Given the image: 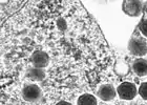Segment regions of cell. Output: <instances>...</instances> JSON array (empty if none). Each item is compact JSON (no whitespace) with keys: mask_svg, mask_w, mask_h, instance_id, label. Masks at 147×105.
Wrapping results in <instances>:
<instances>
[{"mask_svg":"<svg viewBox=\"0 0 147 105\" xmlns=\"http://www.w3.org/2000/svg\"><path fill=\"white\" fill-rule=\"evenodd\" d=\"M128 50L132 55L142 57L147 54V39L142 36L138 31L132 35L128 43Z\"/></svg>","mask_w":147,"mask_h":105,"instance_id":"6da1fadb","label":"cell"},{"mask_svg":"<svg viewBox=\"0 0 147 105\" xmlns=\"http://www.w3.org/2000/svg\"><path fill=\"white\" fill-rule=\"evenodd\" d=\"M117 93L123 100H132L137 95V87L130 82H123L118 86Z\"/></svg>","mask_w":147,"mask_h":105,"instance_id":"7a4b0ae2","label":"cell"},{"mask_svg":"<svg viewBox=\"0 0 147 105\" xmlns=\"http://www.w3.org/2000/svg\"><path fill=\"white\" fill-rule=\"evenodd\" d=\"M123 11L128 16H139L143 9V2L139 0H125L122 4Z\"/></svg>","mask_w":147,"mask_h":105,"instance_id":"3957f363","label":"cell"},{"mask_svg":"<svg viewBox=\"0 0 147 105\" xmlns=\"http://www.w3.org/2000/svg\"><path fill=\"white\" fill-rule=\"evenodd\" d=\"M22 96H23V99L28 102H34L41 97V88L36 84L25 85L22 90Z\"/></svg>","mask_w":147,"mask_h":105,"instance_id":"277c9868","label":"cell"},{"mask_svg":"<svg viewBox=\"0 0 147 105\" xmlns=\"http://www.w3.org/2000/svg\"><path fill=\"white\" fill-rule=\"evenodd\" d=\"M49 57L46 52L42 50L35 52L32 56V63L34 65V67L37 68H44L49 65Z\"/></svg>","mask_w":147,"mask_h":105,"instance_id":"5b68a950","label":"cell"},{"mask_svg":"<svg viewBox=\"0 0 147 105\" xmlns=\"http://www.w3.org/2000/svg\"><path fill=\"white\" fill-rule=\"evenodd\" d=\"M116 90L110 84L102 85L98 90V97L101 100H103V101H110V100H113L116 97Z\"/></svg>","mask_w":147,"mask_h":105,"instance_id":"8992f818","label":"cell"},{"mask_svg":"<svg viewBox=\"0 0 147 105\" xmlns=\"http://www.w3.org/2000/svg\"><path fill=\"white\" fill-rule=\"evenodd\" d=\"M131 69L139 77L147 76V60H145L143 58L136 59L135 61L132 62Z\"/></svg>","mask_w":147,"mask_h":105,"instance_id":"52a82bcc","label":"cell"},{"mask_svg":"<svg viewBox=\"0 0 147 105\" xmlns=\"http://www.w3.org/2000/svg\"><path fill=\"white\" fill-rule=\"evenodd\" d=\"M28 77L31 78L32 80L34 81H41L45 78V73H44V71H43L42 68L33 67L28 71Z\"/></svg>","mask_w":147,"mask_h":105,"instance_id":"ba28073f","label":"cell"},{"mask_svg":"<svg viewBox=\"0 0 147 105\" xmlns=\"http://www.w3.org/2000/svg\"><path fill=\"white\" fill-rule=\"evenodd\" d=\"M77 104L78 105H98V102H97L96 97H94L92 95H89V94H85V95H82V96L79 97Z\"/></svg>","mask_w":147,"mask_h":105,"instance_id":"9c48e42d","label":"cell"},{"mask_svg":"<svg viewBox=\"0 0 147 105\" xmlns=\"http://www.w3.org/2000/svg\"><path fill=\"white\" fill-rule=\"evenodd\" d=\"M137 31H138L143 37L147 39V16L146 15H144L143 19L141 20V22H140V24H139Z\"/></svg>","mask_w":147,"mask_h":105,"instance_id":"30bf717a","label":"cell"},{"mask_svg":"<svg viewBox=\"0 0 147 105\" xmlns=\"http://www.w3.org/2000/svg\"><path fill=\"white\" fill-rule=\"evenodd\" d=\"M139 94L144 100H147V82H143L139 87Z\"/></svg>","mask_w":147,"mask_h":105,"instance_id":"8fae6325","label":"cell"},{"mask_svg":"<svg viewBox=\"0 0 147 105\" xmlns=\"http://www.w3.org/2000/svg\"><path fill=\"white\" fill-rule=\"evenodd\" d=\"M56 105H71V103L66 102V101H60V102H58Z\"/></svg>","mask_w":147,"mask_h":105,"instance_id":"7c38bea8","label":"cell"},{"mask_svg":"<svg viewBox=\"0 0 147 105\" xmlns=\"http://www.w3.org/2000/svg\"><path fill=\"white\" fill-rule=\"evenodd\" d=\"M145 15L147 16V2H146V4H145Z\"/></svg>","mask_w":147,"mask_h":105,"instance_id":"4fadbf2b","label":"cell"},{"mask_svg":"<svg viewBox=\"0 0 147 105\" xmlns=\"http://www.w3.org/2000/svg\"><path fill=\"white\" fill-rule=\"evenodd\" d=\"M131 105H137V104H131Z\"/></svg>","mask_w":147,"mask_h":105,"instance_id":"5bb4252c","label":"cell"}]
</instances>
